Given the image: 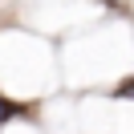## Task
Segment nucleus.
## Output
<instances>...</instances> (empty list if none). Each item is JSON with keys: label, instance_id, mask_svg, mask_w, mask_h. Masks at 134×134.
<instances>
[{"label": "nucleus", "instance_id": "nucleus-1", "mask_svg": "<svg viewBox=\"0 0 134 134\" xmlns=\"http://www.w3.org/2000/svg\"><path fill=\"white\" fill-rule=\"evenodd\" d=\"M130 90H134V77H126V81L118 85V93H114V98H130Z\"/></svg>", "mask_w": 134, "mask_h": 134}]
</instances>
